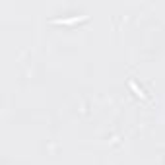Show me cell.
<instances>
[{"label":"cell","mask_w":165,"mask_h":165,"mask_svg":"<svg viewBox=\"0 0 165 165\" xmlns=\"http://www.w3.org/2000/svg\"><path fill=\"white\" fill-rule=\"evenodd\" d=\"M85 20V16H74V18H59V20H53L56 24H74V21H80Z\"/></svg>","instance_id":"6da1fadb"},{"label":"cell","mask_w":165,"mask_h":165,"mask_svg":"<svg viewBox=\"0 0 165 165\" xmlns=\"http://www.w3.org/2000/svg\"><path fill=\"white\" fill-rule=\"evenodd\" d=\"M128 85H130V88H132V89L136 91V95H140L142 99H146V93H144V91H142V89H140V88H138V85H136L134 82H130V84H128Z\"/></svg>","instance_id":"7a4b0ae2"}]
</instances>
